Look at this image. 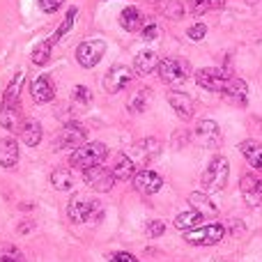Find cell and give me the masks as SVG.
I'll list each match as a JSON object with an SVG mask.
<instances>
[{"label":"cell","mask_w":262,"mask_h":262,"mask_svg":"<svg viewBox=\"0 0 262 262\" xmlns=\"http://www.w3.org/2000/svg\"><path fill=\"white\" fill-rule=\"evenodd\" d=\"M239 189L244 200L251 207H260L262 205V177H255L251 172H244L239 180Z\"/></svg>","instance_id":"cell-13"},{"label":"cell","mask_w":262,"mask_h":262,"mask_svg":"<svg viewBox=\"0 0 262 262\" xmlns=\"http://www.w3.org/2000/svg\"><path fill=\"white\" fill-rule=\"evenodd\" d=\"M189 205H191V209L200 212L203 216H216V214H219L216 205L209 200V195L207 193H200V191H193V193L189 195Z\"/></svg>","instance_id":"cell-22"},{"label":"cell","mask_w":262,"mask_h":262,"mask_svg":"<svg viewBox=\"0 0 262 262\" xmlns=\"http://www.w3.org/2000/svg\"><path fill=\"white\" fill-rule=\"evenodd\" d=\"M111 262H138L131 253H124V251H120V253H113L111 255Z\"/></svg>","instance_id":"cell-40"},{"label":"cell","mask_w":262,"mask_h":262,"mask_svg":"<svg viewBox=\"0 0 262 262\" xmlns=\"http://www.w3.org/2000/svg\"><path fill=\"white\" fill-rule=\"evenodd\" d=\"M159 12L168 18H175V21L184 16V7L180 0H159Z\"/></svg>","instance_id":"cell-30"},{"label":"cell","mask_w":262,"mask_h":262,"mask_svg":"<svg viewBox=\"0 0 262 262\" xmlns=\"http://www.w3.org/2000/svg\"><path fill=\"white\" fill-rule=\"evenodd\" d=\"M147 104H149V88H140V90H136V95L129 99L127 108L131 113H143V111L147 108Z\"/></svg>","instance_id":"cell-29"},{"label":"cell","mask_w":262,"mask_h":262,"mask_svg":"<svg viewBox=\"0 0 262 262\" xmlns=\"http://www.w3.org/2000/svg\"><path fill=\"white\" fill-rule=\"evenodd\" d=\"M88 143V129L81 122H67L58 134L55 149H78Z\"/></svg>","instance_id":"cell-6"},{"label":"cell","mask_w":262,"mask_h":262,"mask_svg":"<svg viewBox=\"0 0 262 262\" xmlns=\"http://www.w3.org/2000/svg\"><path fill=\"white\" fill-rule=\"evenodd\" d=\"M67 216L72 223H85L95 216H101V205L95 198H88V195L78 193L72 198L67 207Z\"/></svg>","instance_id":"cell-3"},{"label":"cell","mask_w":262,"mask_h":262,"mask_svg":"<svg viewBox=\"0 0 262 262\" xmlns=\"http://www.w3.org/2000/svg\"><path fill=\"white\" fill-rule=\"evenodd\" d=\"M203 214L200 212H195V209H189V212H182V214H177L175 216V228L177 230H184V232H189V230H193V228H198L200 226V221H203Z\"/></svg>","instance_id":"cell-26"},{"label":"cell","mask_w":262,"mask_h":262,"mask_svg":"<svg viewBox=\"0 0 262 262\" xmlns=\"http://www.w3.org/2000/svg\"><path fill=\"white\" fill-rule=\"evenodd\" d=\"M140 37H143V39H147V41L157 39V37H159V26H157V23H147V26L140 30Z\"/></svg>","instance_id":"cell-39"},{"label":"cell","mask_w":262,"mask_h":262,"mask_svg":"<svg viewBox=\"0 0 262 262\" xmlns=\"http://www.w3.org/2000/svg\"><path fill=\"white\" fill-rule=\"evenodd\" d=\"M134 149H136V154H138L140 161L147 163V161H152L159 152H161V145H159L157 138H145V140H140V143H136Z\"/></svg>","instance_id":"cell-25"},{"label":"cell","mask_w":262,"mask_h":262,"mask_svg":"<svg viewBox=\"0 0 262 262\" xmlns=\"http://www.w3.org/2000/svg\"><path fill=\"white\" fill-rule=\"evenodd\" d=\"M64 0H37V5H39V9L44 14H55L60 7H62Z\"/></svg>","instance_id":"cell-36"},{"label":"cell","mask_w":262,"mask_h":262,"mask_svg":"<svg viewBox=\"0 0 262 262\" xmlns=\"http://www.w3.org/2000/svg\"><path fill=\"white\" fill-rule=\"evenodd\" d=\"M30 228H32V223H21V226H18V232L26 235V232H30Z\"/></svg>","instance_id":"cell-41"},{"label":"cell","mask_w":262,"mask_h":262,"mask_svg":"<svg viewBox=\"0 0 262 262\" xmlns=\"http://www.w3.org/2000/svg\"><path fill=\"white\" fill-rule=\"evenodd\" d=\"M193 136L203 147H219L221 145V129H219V124L214 120H200L195 124Z\"/></svg>","instance_id":"cell-12"},{"label":"cell","mask_w":262,"mask_h":262,"mask_svg":"<svg viewBox=\"0 0 262 262\" xmlns=\"http://www.w3.org/2000/svg\"><path fill=\"white\" fill-rule=\"evenodd\" d=\"M219 7H223V0H200L198 5L191 7V12L193 14H205V12H209V9H219Z\"/></svg>","instance_id":"cell-34"},{"label":"cell","mask_w":262,"mask_h":262,"mask_svg":"<svg viewBox=\"0 0 262 262\" xmlns=\"http://www.w3.org/2000/svg\"><path fill=\"white\" fill-rule=\"evenodd\" d=\"M168 104L172 106V111H175L177 118L184 120V122H189L195 113L193 99H191L186 92H170V95H168Z\"/></svg>","instance_id":"cell-15"},{"label":"cell","mask_w":262,"mask_h":262,"mask_svg":"<svg viewBox=\"0 0 262 262\" xmlns=\"http://www.w3.org/2000/svg\"><path fill=\"white\" fill-rule=\"evenodd\" d=\"M223 237H226V228L221 223H209V226H200V228L184 232V239L193 246H214Z\"/></svg>","instance_id":"cell-5"},{"label":"cell","mask_w":262,"mask_h":262,"mask_svg":"<svg viewBox=\"0 0 262 262\" xmlns=\"http://www.w3.org/2000/svg\"><path fill=\"white\" fill-rule=\"evenodd\" d=\"M83 180H85V184L90 186V189L99 191V193L111 191V189H113V184H115L113 172H111L108 168H104V166H97V168H90V170H83Z\"/></svg>","instance_id":"cell-9"},{"label":"cell","mask_w":262,"mask_h":262,"mask_svg":"<svg viewBox=\"0 0 262 262\" xmlns=\"http://www.w3.org/2000/svg\"><path fill=\"white\" fill-rule=\"evenodd\" d=\"M159 55L154 53V51H140L138 55L134 58V72L138 74V76H147V74H152L154 69L159 67Z\"/></svg>","instance_id":"cell-17"},{"label":"cell","mask_w":262,"mask_h":262,"mask_svg":"<svg viewBox=\"0 0 262 262\" xmlns=\"http://www.w3.org/2000/svg\"><path fill=\"white\" fill-rule=\"evenodd\" d=\"M76 14H78V9H76V7H72V9H69V12H67V16L62 18V23H60V26H58V30H55V32H53V37H51V44H58V41L62 39V37L67 35L69 30H72V28H74V21H76Z\"/></svg>","instance_id":"cell-28"},{"label":"cell","mask_w":262,"mask_h":262,"mask_svg":"<svg viewBox=\"0 0 262 262\" xmlns=\"http://www.w3.org/2000/svg\"><path fill=\"white\" fill-rule=\"evenodd\" d=\"M131 81H134V72H131L129 67H124V64H115V67L106 74L104 88H106V92H111V95H118V92H122Z\"/></svg>","instance_id":"cell-10"},{"label":"cell","mask_w":262,"mask_h":262,"mask_svg":"<svg viewBox=\"0 0 262 262\" xmlns=\"http://www.w3.org/2000/svg\"><path fill=\"white\" fill-rule=\"evenodd\" d=\"M106 53V41L104 39H85L78 44L76 49V60L81 67L90 69L95 67V64L101 62V58H104Z\"/></svg>","instance_id":"cell-8"},{"label":"cell","mask_w":262,"mask_h":262,"mask_svg":"<svg viewBox=\"0 0 262 262\" xmlns=\"http://www.w3.org/2000/svg\"><path fill=\"white\" fill-rule=\"evenodd\" d=\"M163 232H166V223H163V221L154 219V221L147 223V237H161Z\"/></svg>","instance_id":"cell-38"},{"label":"cell","mask_w":262,"mask_h":262,"mask_svg":"<svg viewBox=\"0 0 262 262\" xmlns=\"http://www.w3.org/2000/svg\"><path fill=\"white\" fill-rule=\"evenodd\" d=\"M106 157H108V147L99 140H95V143H85L78 149H74L69 163H72V168H78V170H90V168L101 166L106 161Z\"/></svg>","instance_id":"cell-1"},{"label":"cell","mask_w":262,"mask_h":262,"mask_svg":"<svg viewBox=\"0 0 262 262\" xmlns=\"http://www.w3.org/2000/svg\"><path fill=\"white\" fill-rule=\"evenodd\" d=\"M18 163V145L14 138L0 140V168H14Z\"/></svg>","instance_id":"cell-20"},{"label":"cell","mask_w":262,"mask_h":262,"mask_svg":"<svg viewBox=\"0 0 262 262\" xmlns=\"http://www.w3.org/2000/svg\"><path fill=\"white\" fill-rule=\"evenodd\" d=\"M159 72V78L168 85H182L186 78L191 76V67L186 60H180V58H163L157 67Z\"/></svg>","instance_id":"cell-4"},{"label":"cell","mask_w":262,"mask_h":262,"mask_svg":"<svg viewBox=\"0 0 262 262\" xmlns=\"http://www.w3.org/2000/svg\"><path fill=\"white\" fill-rule=\"evenodd\" d=\"M41 136H44V131H41V124L37 122V120H26V124H23L21 129V140L28 145V147H37V145L41 143Z\"/></svg>","instance_id":"cell-24"},{"label":"cell","mask_w":262,"mask_h":262,"mask_svg":"<svg viewBox=\"0 0 262 262\" xmlns=\"http://www.w3.org/2000/svg\"><path fill=\"white\" fill-rule=\"evenodd\" d=\"M30 95H32V99H35V104H49V101H53L55 85L49 74H41V76H37L35 81L30 83Z\"/></svg>","instance_id":"cell-14"},{"label":"cell","mask_w":262,"mask_h":262,"mask_svg":"<svg viewBox=\"0 0 262 262\" xmlns=\"http://www.w3.org/2000/svg\"><path fill=\"white\" fill-rule=\"evenodd\" d=\"M230 78H232L230 74H226L223 69L216 67H203L195 72V83L209 92H223L228 88V83H230Z\"/></svg>","instance_id":"cell-7"},{"label":"cell","mask_w":262,"mask_h":262,"mask_svg":"<svg viewBox=\"0 0 262 262\" xmlns=\"http://www.w3.org/2000/svg\"><path fill=\"white\" fill-rule=\"evenodd\" d=\"M239 152L244 154V159L255 168V170H262V145L258 140H242Z\"/></svg>","instance_id":"cell-23"},{"label":"cell","mask_w":262,"mask_h":262,"mask_svg":"<svg viewBox=\"0 0 262 262\" xmlns=\"http://www.w3.org/2000/svg\"><path fill=\"white\" fill-rule=\"evenodd\" d=\"M120 26L127 32H140L145 28V18H143V14H140V9H136V7L122 9V14H120Z\"/></svg>","instance_id":"cell-21"},{"label":"cell","mask_w":262,"mask_h":262,"mask_svg":"<svg viewBox=\"0 0 262 262\" xmlns=\"http://www.w3.org/2000/svg\"><path fill=\"white\" fill-rule=\"evenodd\" d=\"M246 90H249V85H246L242 78H230L228 88L221 92V95H223V99L230 101V104L244 106V104H246Z\"/></svg>","instance_id":"cell-19"},{"label":"cell","mask_w":262,"mask_h":262,"mask_svg":"<svg viewBox=\"0 0 262 262\" xmlns=\"http://www.w3.org/2000/svg\"><path fill=\"white\" fill-rule=\"evenodd\" d=\"M0 262H26V258L14 246H3L0 249Z\"/></svg>","instance_id":"cell-33"},{"label":"cell","mask_w":262,"mask_h":262,"mask_svg":"<svg viewBox=\"0 0 262 262\" xmlns=\"http://www.w3.org/2000/svg\"><path fill=\"white\" fill-rule=\"evenodd\" d=\"M186 3H189V5H191V7H193V5H198V3H200V0H186Z\"/></svg>","instance_id":"cell-42"},{"label":"cell","mask_w":262,"mask_h":262,"mask_svg":"<svg viewBox=\"0 0 262 262\" xmlns=\"http://www.w3.org/2000/svg\"><path fill=\"white\" fill-rule=\"evenodd\" d=\"M111 172H113L115 180H122V182L134 180V175H136V161L131 157H127V154H118V157H115V161H113V168H111Z\"/></svg>","instance_id":"cell-18"},{"label":"cell","mask_w":262,"mask_h":262,"mask_svg":"<svg viewBox=\"0 0 262 262\" xmlns=\"http://www.w3.org/2000/svg\"><path fill=\"white\" fill-rule=\"evenodd\" d=\"M51 49H53V44H51V39L39 41V44L35 46V51H32V62H35V64H39V67H44V64L51 60Z\"/></svg>","instance_id":"cell-32"},{"label":"cell","mask_w":262,"mask_h":262,"mask_svg":"<svg viewBox=\"0 0 262 262\" xmlns=\"http://www.w3.org/2000/svg\"><path fill=\"white\" fill-rule=\"evenodd\" d=\"M228 175H230V163H228L226 157H214L212 161H209V166L205 168L203 177H200V184H203V189L207 191V193H216V191L226 189L228 184Z\"/></svg>","instance_id":"cell-2"},{"label":"cell","mask_w":262,"mask_h":262,"mask_svg":"<svg viewBox=\"0 0 262 262\" xmlns=\"http://www.w3.org/2000/svg\"><path fill=\"white\" fill-rule=\"evenodd\" d=\"M23 124H26V118L18 111V106H5L0 104V127H5L12 134H21Z\"/></svg>","instance_id":"cell-16"},{"label":"cell","mask_w":262,"mask_h":262,"mask_svg":"<svg viewBox=\"0 0 262 262\" xmlns=\"http://www.w3.org/2000/svg\"><path fill=\"white\" fill-rule=\"evenodd\" d=\"M161 186H163V177L159 175V172H154V170H140V172H136L134 175V189L138 191V193H143V195H154V193H159L161 191Z\"/></svg>","instance_id":"cell-11"},{"label":"cell","mask_w":262,"mask_h":262,"mask_svg":"<svg viewBox=\"0 0 262 262\" xmlns=\"http://www.w3.org/2000/svg\"><path fill=\"white\" fill-rule=\"evenodd\" d=\"M51 184L55 191H72L74 186V175L69 168H58V170L51 172Z\"/></svg>","instance_id":"cell-27"},{"label":"cell","mask_w":262,"mask_h":262,"mask_svg":"<svg viewBox=\"0 0 262 262\" xmlns=\"http://www.w3.org/2000/svg\"><path fill=\"white\" fill-rule=\"evenodd\" d=\"M21 83H23V74H18V76L7 85V90H5V97H3V104L5 106H18V92H21Z\"/></svg>","instance_id":"cell-31"},{"label":"cell","mask_w":262,"mask_h":262,"mask_svg":"<svg viewBox=\"0 0 262 262\" xmlns=\"http://www.w3.org/2000/svg\"><path fill=\"white\" fill-rule=\"evenodd\" d=\"M186 35H189V39L200 41V39H205V35H207V26H205V23H195V26H191L189 30H186Z\"/></svg>","instance_id":"cell-37"},{"label":"cell","mask_w":262,"mask_h":262,"mask_svg":"<svg viewBox=\"0 0 262 262\" xmlns=\"http://www.w3.org/2000/svg\"><path fill=\"white\" fill-rule=\"evenodd\" d=\"M74 101H78L81 106H88L92 101V92L85 85H76L74 88Z\"/></svg>","instance_id":"cell-35"}]
</instances>
